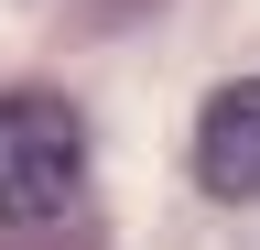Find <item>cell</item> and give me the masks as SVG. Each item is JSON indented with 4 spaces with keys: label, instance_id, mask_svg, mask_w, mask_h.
<instances>
[{
    "label": "cell",
    "instance_id": "cell-1",
    "mask_svg": "<svg viewBox=\"0 0 260 250\" xmlns=\"http://www.w3.org/2000/svg\"><path fill=\"white\" fill-rule=\"evenodd\" d=\"M87 185V131L65 98H0V229H44Z\"/></svg>",
    "mask_w": 260,
    "mask_h": 250
},
{
    "label": "cell",
    "instance_id": "cell-2",
    "mask_svg": "<svg viewBox=\"0 0 260 250\" xmlns=\"http://www.w3.org/2000/svg\"><path fill=\"white\" fill-rule=\"evenodd\" d=\"M195 185L206 196H260V76H239V87H217L206 98V120H195Z\"/></svg>",
    "mask_w": 260,
    "mask_h": 250
}]
</instances>
